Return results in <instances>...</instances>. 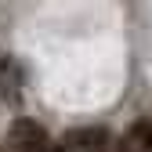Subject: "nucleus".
Listing matches in <instances>:
<instances>
[{
	"mask_svg": "<svg viewBox=\"0 0 152 152\" xmlns=\"http://www.w3.org/2000/svg\"><path fill=\"white\" fill-rule=\"evenodd\" d=\"M65 152H120V145L105 127H80L65 134Z\"/></svg>",
	"mask_w": 152,
	"mask_h": 152,
	"instance_id": "obj_1",
	"label": "nucleus"
},
{
	"mask_svg": "<svg viewBox=\"0 0 152 152\" xmlns=\"http://www.w3.org/2000/svg\"><path fill=\"white\" fill-rule=\"evenodd\" d=\"M116 145H120V152H152V116L138 120Z\"/></svg>",
	"mask_w": 152,
	"mask_h": 152,
	"instance_id": "obj_2",
	"label": "nucleus"
},
{
	"mask_svg": "<svg viewBox=\"0 0 152 152\" xmlns=\"http://www.w3.org/2000/svg\"><path fill=\"white\" fill-rule=\"evenodd\" d=\"M33 152H65L62 145H54V141H47V145H40V148H33Z\"/></svg>",
	"mask_w": 152,
	"mask_h": 152,
	"instance_id": "obj_3",
	"label": "nucleus"
},
{
	"mask_svg": "<svg viewBox=\"0 0 152 152\" xmlns=\"http://www.w3.org/2000/svg\"><path fill=\"white\" fill-rule=\"evenodd\" d=\"M0 152H4V148H0Z\"/></svg>",
	"mask_w": 152,
	"mask_h": 152,
	"instance_id": "obj_4",
	"label": "nucleus"
}]
</instances>
